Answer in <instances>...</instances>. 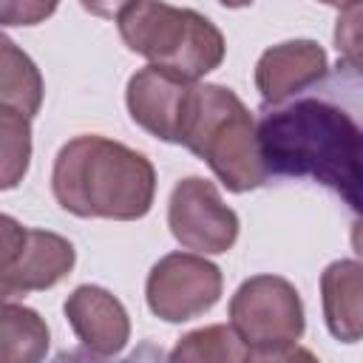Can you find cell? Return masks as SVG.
<instances>
[{
    "label": "cell",
    "instance_id": "ffe728a7",
    "mask_svg": "<svg viewBox=\"0 0 363 363\" xmlns=\"http://www.w3.org/2000/svg\"><path fill=\"white\" fill-rule=\"evenodd\" d=\"M352 250L363 258V216H357L352 224Z\"/></svg>",
    "mask_w": 363,
    "mask_h": 363
},
{
    "label": "cell",
    "instance_id": "277c9868",
    "mask_svg": "<svg viewBox=\"0 0 363 363\" xmlns=\"http://www.w3.org/2000/svg\"><path fill=\"white\" fill-rule=\"evenodd\" d=\"M116 28L133 54L184 79L216 71L227 51L224 34L210 17L164 0H133L116 17Z\"/></svg>",
    "mask_w": 363,
    "mask_h": 363
},
{
    "label": "cell",
    "instance_id": "9c48e42d",
    "mask_svg": "<svg viewBox=\"0 0 363 363\" xmlns=\"http://www.w3.org/2000/svg\"><path fill=\"white\" fill-rule=\"evenodd\" d=\"M196 82L199 79H184L159 65L139 68L125 91L130 119L150 136L182 145V128L190 113Z\"/></svg>",
    "mask_w": 363,
    "mask_h": 363
},
{
    "label": "cell",
    "instance_id": "4fadbf2b",
    "mask_svg": "<svg viewBox=\"0 0 363 363\" xmlns=\"http://www.w3.org/2000/svg\"><path fill=\"white\" fill-rule=\"evenodd\" d=\"M48 326L45 320L23 306L3 301L0 309V360L3 363H34L48 352Z\"/></svg>",
    "mask_w": 363,
    "mask_h": 363
},
{
    "label": "cell",
    "instance_id": "d6986e66",
    "mask_svg": "<svg viewBox=\"0 0 363 363\" xmlns=\"http://www.w3.org/2000/svg\"><path fill=\"white\" fill-rule=\"evenodd\" d=\"M130 3H133V0H79V6H82L88 14H94V17H105V20L119 17Z\"/></svg>",
    "mask_w": 363,
    "mask_h": 363
},
{
    "label": "cell",
    "instance_id": "7c38bea8",
    "mask_svg": "<svg viewBox=\"0 0 363 363\" xmlns=\"http://www.w3.org/2000/svg\"><path fill=\"white\" fill-rule=\"evenodd\" d=\"M323 320L335 340H363V261L340 258L320 272Z\"/></svg>",
    "mask_w": 363,
    "mask_h": 363
},
{
    "label": "cell",
    "instance_id": "7402d4cb",
    "mask_svg": "<svg viewBox=\"0 0 363 363\" xmlns=\"http://www.w3.org/2000/svg\"><path fill=\"white\" fill-rule=\"evenodd\" d=\"M318 3H326V6H335V9H343L349 0H318Z\"/></svg>",
    "mask_w": 363,
    "mask_h": 363
},
{
    "label": "cell",
    "instance_id": "ba28073f",
    "mask_svg": "<svg viewBox=\"0 0 363 363\" xmlns=\"http://www.w3.org/2000/svg\"><path fill=\"white\" fill-rule=\"evenodd\" d=\"M167 227L173 238L193 252L221 255L238 238V216L227 207L213 182L201 176L182 179L167 201Z\"/></svg>",
    "mask_w": 363,
    "mask_h": 363
},
{
    "label": "cell",
    "instance_id": "9a60e30c",
    "mask_svg": "<svg viewBox=\"0 0 363 363\" xmlns=\"http://www.w3.org/2000/svg\"><path fill=\"white\" fill-rule=\"evenodd\" d=\"M170 360H184V363H241L252 360L250 349L244 346L241 335L233 329V323H213L187 332L179 337V343L170 352Z\"/></svg>",
    "mask_w": 363,
    "mask_h": 363
},
{
    "label": "cell",
    "instance_id": "e0dca14e",
    "mask_svg": "<svg viewBox=\"0 0 363 363\" xmlns=\"http://www.w3.org/2000/svg\"><path fill=\"white\" fill-rule=\"evenodd\" d=\"M335 48L340 62L363 77V0H349L335 20Z\"/></svg>",
    "mask_w": 363,
    "mask_h": 363
},
{
    "label": "cell",
    "instance_id": "5b68a950",
    "mask_svg": "<svg viewBox=\"0 0 363 363\" xmlns=\"http://www.w3.org/2000/svg\"><path fill=\"white\" fill-rule=\"evenodd\" d=\"M230 323L252 360L298 357L295 346L306 329L301 295L281 275L247 278L230 298Z\"/></svg>",
    "mask_w": 363,
    "mask_h": 363
},
{
    "label": "cell",
    "instance_id": "ac0fdd59",
    "mask_svg": "<svg viewBox=\"0 0 363 363\" xmlns=\"http://www.w3.org/2000/svg\"><path fill=\"white\" fill-rule=\"evenodd\" d=\"M60 0H0V23L11 26H37L57 11Z\"/></svg>",
    "mask_w": 363,
    "mask_h": 363
},
{
    "label": "cell",
    "instance_id": "52a82bcc",
    "mask_svg": "<svg viewBox=\"0 0 363 363\" xmlns=\"http://www.w3.org/2000/svg\"><path fill=\"white\" fill-rule=\"evenodd\" d=\"M221 269L201 252H167L147 272L145 301L156 318L184 323L210 312L221 298Z\"/></svg>",
    "mask_w": 363,
    "mask_h": 363
},
{
    "label": "cell",
    "instance_id": "2e32d148",
    "mask_svg": "<svg viewBox=\"0 0 363 363\" xmlns=\"http://www.w3.org/2000/svg\"><path fill=\"white\" fill-rule=\"evenodd\" d=\"M0 187L11 190L31 162V119L11 108H0Z\"/></svg>",
    "mask_w": 363,
    "mask_h": 363
},
{
    "label": "cell",
    "instance_id": "3957f363",
    "mask_svg": "<svg viewBox=\"0 0 363 363\" xmlns=\"http://www.w3.org/2000/svg\"><path fill=\"white\" fill-rule=\"evenodd\" d=\"M182 145L196 153L230 193H247L267 182L269 170L258 142V125L235 91L196 82Z\"/></svg>",
    "mask_w": 363,
    "mask_h": 363
},
{
    "label": "cell",
    "instance_id": "7a4b0ae2",
    "mask_svg": "<svg viewBox=\"0 0 363 363\" xmlns=\"http://www.w3.org/2000/svg\"><path fill=\"white\" fill-rule=\"evenodd\" d=\"M51 190L57 204L71 216L136 221L153 207L156 170L145 153L85 133L60 147L51 170Z\"/></svg>",
    "mask_w": 363,
    "mask_h": 363
},
{
    "label": "cell",
    "instance_id": "6da1fadb",
    "mask_svg": "<svg viewBox=\"0 0 363 363\" xmlns=\"http://www.w3.org/2000/svg\"><path fill=\"white\" fill-rule=\"evenodd\" d=\"M258 142L269 173L309 176L363 216V128L337 105L301 99L267 113Z\"/></svg>",
    "mask_w": 363,
    "mask_h": 363
},
{
    "label": "cell",
    "instance_id": "30bf717a",
    "mask_svg": "<svg viewBox=\"0 0 363 363\" xmlns=\"http://www.w3.org/2000/svg\"><path fill=\"white\" fill-rule=\"evenodd\" d=\"M68 326L77 340L96 357L119 354L130 340V318L119 298H113L105 286L82 284L77 286L62 306Z\"/></svg>",
    "mask_w": 363,
    "mask_h": 363
},
{
    "label": "cell",
    "instance_id": "8992f818",
    "mask_svg": "<svg viewBox=\"0 0 363 363\" xmlns=\"http://www.w3.org/2000/svg\"><path fill=\"white\" fill-rule=\"evenodd\" d=\"M0 295L43 292L60 284L77 261V250L68 238L51 230H31L17 224L11 216L0 218Z\"/></svg>",
    "mask_w": 363,
    "mask_h": 363
},
{
    "label": "cell",
    "instance_id": "5bb4252c",
    "mask_svg": "<svg viewBox=\"0 0 363 363\" xmlns=\"http://www.w3.org/2000/svg\"><path fill=\"white\" fill-rule=\"evenodd\" d=\"M0 45V108H11L31 119L43 105V77L31 57L9 37H3Z\"/></svg>",
    "mask_w": 363,
    "mask_h": 363
},
{
    "label": "cell",
    "instance_id": "8fae6325",
    "mask_svg": "<svg viewBox=\"0 0 363 363\" xmlns=\"http://www.w3.org/2000/svg\"><path fill=\"white\" fill-rule=\"evenodd\" d=\"M329 74L326 51L315 40H286L255 62V88L267 105H281Z\"/></svg>",
    "mask_w": 363,
    "mask_h": 363
},
{
    "label": "cell",
    "instance_id": "44dd1931",
    "mask_svg": "<svg viewBox=\"0 0 363 363\" xmlns=\"http://www.w3.org/2000/svg\"><path fill=\"white\" fill-rule=\"evenodd\" d=\"M221 6H227V9H244V6H250L252 0H218Z\"/></svg>",
    "mask_w": 363,
    "mask_h": 363
}]
</instances>
